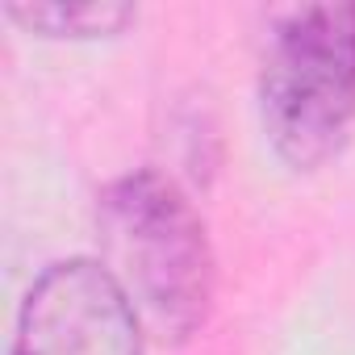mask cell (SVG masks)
Masks as SVG:
<instances>
[{
    "instance_id": "obj_1",
    "label": "cell",
    "mask_w": 355,
    "mask_h": 355,
    "mask_svg": "<svg viewBox=\"0 0 355 355\" xmlns=\"http://www.w3.org/2000/svg\"><path fill=\"white\" fill-rule=\"evenodd\" d=\"M101 251L155 334L184 343L214 309L218 263L189 193L159 167H138L101 193Z\"/></svg>"
},
{
    "instance_id": "obj_2",
    "label": "cell",
    "mask_w": 355,
    "mask_h": 355,
    "mask_svg": "<svg viewBox=\"0 0 355 355\" xmlns=\"http://www.w3.org/2000/svg\"><path fill=\"white\" fill-rule=\"evenodd\" d=\"M259 121L293 171H318L355 125V5H293L268 17Z\"/></svg>"
},
{
    "instance_id": "obj_3",
    "label": "cell",
    "mask_w": 355,
    "mask_h": 355,
    "mask_svg": "<svg viewBox=\"0 0 355 355\" xmlns=\"http://www.w3.org/2000/svg\"><path fill=\"white\" fill-rule=\"evenodd\" d=\"M13 355H142V322L105 259L71 255L30 284Z\"/></svg>"
},
{
    "instance_id": "obj_4",
    "label": "cell",
    "mask_w": 355,
    "mask_h": 355,
    "mask_svg": "<svg viewBox=\"0 0 355 355\" xmlns=\"http://www.w3.org/2000/svg\"><path fill=\"white\" fill-rule=\"evenodd\" d=\"M5 17L38 38H113L138 17V9L109 5V0H92V5H5Z\"/></svg>"
}]
</instances>
